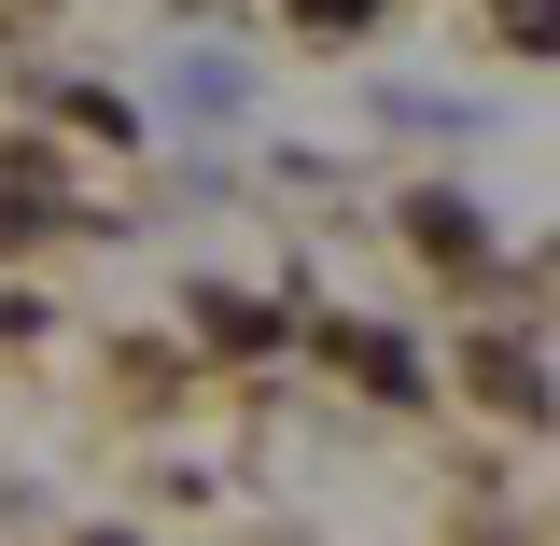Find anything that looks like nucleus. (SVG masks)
Instances as JSON below:
<instances>
[{
    "label": "nucleus",
    "mask_w": 560,
    "mask_h": 546,
    "mask_svg": "<svg viewBox=\"0 0 560 546\" xmlns=\"http://www.w3.org/2000/svg\"><path fill=\"white\" fill-rule=\"evenodd\" d=\"M294 14H308V28H364V0H294Z\"/></svg>",
    "instance_id": "1"
}]
</instances>
